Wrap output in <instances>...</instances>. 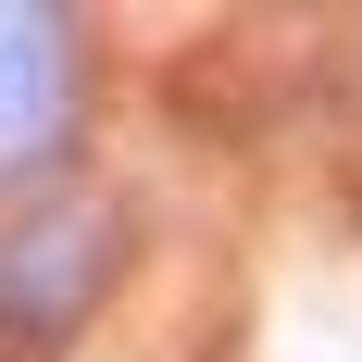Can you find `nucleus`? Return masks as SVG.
<instances>
[{"label":"nucleus","instance_id":"obj_1","mask_svg":"<svg viewBox=\"0 0 362 362\" xmlns=\"http://www.w3.org/2000/svg\"><path fill=\"white\" fill-rule=\"evenodd\" d=\"M125 275V213L112 200H50L0 238V337L13 350H50L100 313V288Z\"/></svg>","mask_w":362,"mask_h":362},{"label":"nucleus","instance_id":"obj_2","mask_svg":"<svg viewBox=\"0 0 362 362\" xmlns=\"http://www.w3.org/2000/svg\"><path fill=\"white\" fill-rule=\"evenodd\" d=\"M75 125V25L63 13H13L0 0V175L50 163Z\"/></svg>","mask_w":362,"mask_h":362}]
</instances>
